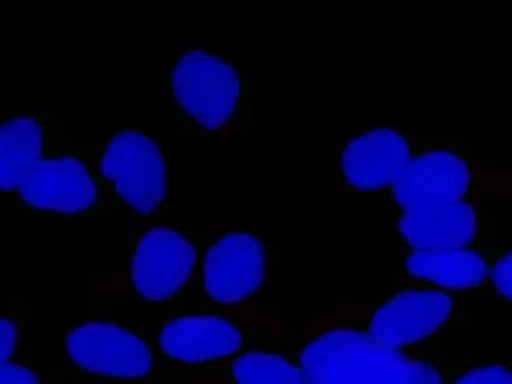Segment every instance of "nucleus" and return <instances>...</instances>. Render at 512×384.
<instances>
[{"label": "nucleus", "instance_id": "obj_1", "mask_svg": "<svg viewBox=\"0 0 512 384\" xmlns=\"http://www.w3.org/2000/svg\"><path fill=\"white\" fill-rule=\"evenodd\" d=\"M253 127L250 70L205 33L178 41L169 53V135L231 142L251 137Z\"/></svg>", "mask_w": 512, "mask_h": 384}, {"label": "nucleus", "instance_id": "obj_2", "mask_svg": "<svg viewBox=\"0 0 512 384\" xmlns=\"http://www.w3.org/2000/svg\"><path fill=\"white\" fill-rule=\"evenodd\" d=\"M480 306L470 297L395 287L376 299L337 301L330 311L318 315L395 352L454 354L472 350Z\"/></svg>", "mask_w": 512, "mask_h": 384}, {"label": "nucleus", "instance_id": "obj_3", "mask_svg": "<svg viewBox=\"0 0 512 384\" xmlns=\"http://www.w3.org/2000/svg\"><path fill=\"white\" fill-rule=\"evenodd\" d=\"M146 330L164 364L181 369L219 366L246 350L275 347L294 332L282 323L275 301L241 308L156 311V320Z\"/></svg>", "mask_w": 512, "mask_h": 384}, {"label": "nucleus", "instance_id": "obj_4", "mask_svg": "<svg viewBox=\"0 0 512 384\" xmlns=\"http://www.w3.org/2000/svg\"><path fill=\"white\" fill-rule=\"evenodd\" d=\"M59 369L65 383L151 384L168 381L171 371L146 328L105 303H91L88 313L65 330Z\"/></svg>", "mask_w": 512, "mask_h": 384}, {"label": "nucleus", "instance_id": "obj_5", "mask_svg": "<svg viewBox=\"0 0 512 384\" xmlns=\"http://www.w3.org/2000/svg\"><path fill=\"white\" fill-rule=\"evenodd\" d=\"M96 142V161L115 207L118 226L134 234L142 227L173 219L169 193V140L156 128L127 122Z\"/></svg>", "mask_w": 512, "mask_h": 384}, {"label": "nucleus", "instance_id": "obj_6", "mask_svg": "<svg viewBox=\"0 0 512 384\" xmlns=\"http://www.w3.org/2000/svg\"><path fill=\"white\" fill-rule=\"evenodd\" d=\"M197 231L173 219L130 234V258L115 282H91L93 303L144 304L156 311L195 309L193 279L197 265Z\"/></svg>", "mask_w": 512, "mask_h": 384}, {"label": "nucleus", "instance_id": "obj_7", "mask_svg": "<svg viewBox=\"0 0 512 384\" xmlns=\"http://www.w3.org/2000/svg\"><path fill=\"white\" fill-rule=\"evenodd\" d=\"M275 349L303 371L309 384H408L422 355L381 347L318 313L309 315Z\"/></svg>", "mask_w": 512, "mask_h": 384}, {"label": "nucleus", "instance_id": "obj_8", "mask_svg": "<svg viewBox=\"0 0 512 384\" xmlns=\"http://www.w3.org/2000/svg\"><path fill=\"white\" fill-rule=\"evenodd\" d=\"M390 212L448 204H494L511 197V180L499 164L473 154L472 140L441 135L419 154L388 190Z\"/></svg>", "mask_w": 512, "mask_h": 384}, {"label": "nucleus", "instance_id": "obj_9", "mask_svg": "<svg viewBox=\"0 0 512 384\" xmlns=\"http://www.w3.org/2000/svg\"><path fill=\"white\" fill-rule=\"evenodd\" d=\"M23 217L52 221H110L117 214L101 178L94 137L69 135L9 195Z\"/></svg>", "mask_w": 512, "mask_h": 384}, {"label": "nucleus", "instance_id": "obj_10", "mask_svg": "<svg viewBox=\"0 0 512 384\" xmlns=\"http://www.w3.org/2000/svg\"><path fill=\"white\" fill-rule=\"evenodd\" d=\"M193 279L195 309L241 308L260 301L268 268L279 251L267 241L227 226L197 229Z\"/></svg>", "mask_w": 512, "mask_h": 384}, {"label": "nucleus", "instance_id": "obj_11", "mask_svg": "<svg viewBox=\"0 0 512 384\" xmlns=\"http://www.w3.org/2000/svg\"><path fill=\"white\" fill-rule=\"evenodd\" d=\"M441 135L420 134L414 122H384L347 135L338 144L333 181L344 192H386Z\"/></svg>", "mask_w": 512, "mask_h": 384}, {"label": "nucleus", "instance_id": "obj_12", "mask_svg": "<svg viewBox=\"0 0 512 384\" xmlns=\"http://www.w3.org/2000/svg\"><path fill=\"white\" fill-rule=\"evenodd\" d=\"M504 214L492 204H448L390 212L393 238L402 250L483 248L499 241Z\"/></svg>", "mask_w": 512, "mask_h": 384}, {"label": "nucleus", "instance_id": "obj_13", "mask_svg": "<svg viewBox=\"0 0 512 384\" xmlns=\"http://www.w3.org/2000/svg\"><path fill=\"white\" fill-rule=\"evenodd\" d=\"M395 287H420L492 303L482 251L470 248L405 250L391 275Z\"/></svg>", "mask_w": 512, "mask_h": 384}, {"label": "nucleus", "instance_id": "obj_14", "mask_svg": "<svg viewBox=\"0 0 512 384\" xmlns=\"http://www.w3.org/2000/svg\"><path fill=\"white\" fill-rule=\"evenodd\" d=\"M67 137L59 110H0V193L11 195Z\"/></svg>", "mask_w": 512, "mask_h": 384}, {"label": "nucleus", "instance_id": "obj_15", "mask_svg": "<svg viewBox=\"0 0 512 384\" xmlns=\"http://www.w3.org/2000/svg\"><path fill=\"white\" fill-rule=\"evenodd\" d=\"M168 381L202 384H309L303 371L275 347L246 350L214 367H171Z\"/></svg>", "mask_w": 512, "mask_h": 384}, {"label": "nucleus", "instance_id": "obj_16", "mask_svg": "<svg viewBox=\"0 0 512 384\" xmlns=\"http://www.w3.org/2000/svg\"><path fill=\"white\" fill-rule=\"evenodd\" d=\"M36 357L35 306L11 299L0 308V364Z\"/></svg>", "mask_w": 512, "mask_h": 384}, {"label": "nucleus", "instance_id": "obj_17", "mask_svg": "<svg viewBox=\"0 0 512 384\" xmlns=\"http://www.w3.org/2000/svg\"><path fill=\"white\" fill-rule=\"evenodd\" d=\"M444 384H512L511 357L461 352L449 364Z\"/></svg>", "mask_w": 512, "mask_h": 384}, {"label": "nucleus", "instance_id": "obj_18", "mask_svg": "<svg viewBox=\"0 0 512 384\" xmlns=\"http://www.w3.org/2000/svg\"><path fill=\"white\" fill-rule=\"evenodd\" d=\"M485 275L489 284L490 296L494 301L511 303L512 294V256L511 246L502 243L501 239L483 248Z\"/></svg>", "mask_w": 512, "mask_h": 384}, {"label": "nucleus", "instance_id": "obj_19", "mask_svg": "<svg viewBox=\"0 0 512 384\" xmlns=\"http://www.w3.org/2000/svg\"><path fill=\"white\" fill-rule=\"evenodd\" d=\"M0 384H65V378L59 367H43L28 357L0 364Z\"/></svg>", "mask_w": 512, "mask_h": 384}, {"label": "nucleus", "instance_id": "obj_20", "mask_svg": "<svg viewBox=\"0 0 512 384\" xmlns=\"http://www.w3.org/2000/svg\"><path fill=\"white\" fill-rule=\"evenodd\" d=\"M458 354L461 352L420 355L408 384H444V376H446L449 364Z\"/></svg>", "mask_w": 512, "mask_h": 384}, {"label": "nucleus", "instance_id": "obj_21", "mask_svg": "<svg viewBox=\"0 0 512 384\" xmlns=\"http://www.w3.org/2000/svg\"><path fill=\"white\" fill-rule=\"evenodd\" d=\"M151 384H202V383H192V381H159V383H151Z\"/></svg>", "mask_w": 512, "mask_h": 384}]
</instances>
